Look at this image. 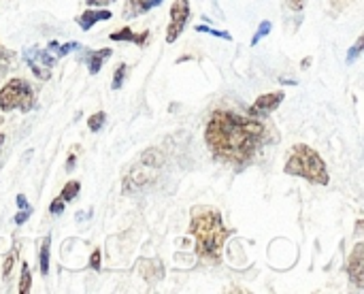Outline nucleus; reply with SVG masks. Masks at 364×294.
I'll return each instance as SVG.
<instances>
[{"mask_svg":"<svg viewBox=\"0 0 364 294\" xmlns=\"http://www.w3.org/2000/svg\"><path fill=\"white\" fill-rule=\"evenodd\" d=\"M134 39H136V35L130 31V28H122V31L111 35V41H130V43H134Z\"/></svg>","mask_w":364,"mask_h":294,"instance_id":"21","label":"nucleus"},{"mask_svg":"<svg viewBox=\"0 0 364 294\" xmlns=\"http://www.w3.org/2000/svg\"><path fill=\"white\" fill-rule=\"evenodd\" d=\"M286 173L294 175V178H302L311 184L326 186L330 182V175L326 171V164L322 156L313 150V147L298 143L292 147V154L286 160Z\"/></svg>","mask_w":364,"mask_h":294,"instance_id":"3","label":"nucleus"},{"mask_svg":"<svg viewBox=\"0 0 364 294\" xmlns=\"http://www.w3.org/2000/svg\"><path fill=\"white\" fill-rule=\"evenodd\" d=\"M194 31H196V33H203V35H211V37H217V39H224V41H233V37H230L228 33L215 31V28H209V26H196Z\"/></svg>","mask_w":364,"mask_h":294,"instance_id":"17","label":"nucleus"},{"mask_svg":"<svg viewBox=\"0 0 364 294\" xmlns=\"http://www.w3.org/2000/svg\"><path fill=\"white\" fill-rule=\"evenodd\" d=\"M271 28H273V24H271L269 19H264V21L258 26V31H256L254 39H251V47H254V45H258V43H260V39H264V37L271 33Z\"/></svg>","mask_w":364,"mask_h":294,"instance_id":"19","label":"nucleus"},{"mask_svg":"<svg viewBox=\"0 0 364 294\" xmlns=\"http://www.w3.org/2000/svg\"><path fill=\"white\" fill-rule=\"evenodd\" d=\"M33 288V275H30V267L24 262L21 264V277H19V292L21 294H28Z\"/></svg>","mask_w":364,"mask_h":294,"instance_id":"14","label":"nucleus"},{"mask_svg":"<svg viewBox=\"0 0 364 294\" xmlns=\"http://www.w3.org/2000/svg\"><path fill=\"white\" fill-rule=\"evenodd\" d=\"M64 205H66V202L58 196V198H55V200L49 205V214H51V216H60V214L64 211Z\"/></svg>","mask_w":364,"mask_h":294,"instance_id":"22","label":"nucleus"},{"mask_svg":"<svg viewBox=\"0 0 364 294\" xmlns=\"http://www.w3.org/2000/svg\"><path fill=\"white\" fill-rule=\"evenodd\" d=\"M205 141L217 160L245 164L269 141V128L251 115L215 111L207 122Z\"/></svg>","mask_w":364,"mask_h":294,"instance_id":"1","label":"nucleus"},{"mask_svg":"<svg viewBox=\"0 0 364 294\" xmlns=\"http://www.w3.org/2000/svg\"><path fill=\"white\" fill-rule=\"evenodd\" d=\"M3 141H5V135H0V145H3Z\"/></svg>","mask_w":364,"mask_h":294,"instance_id":"32","label":"nucleus"},{"mask_svg":"<svg viewBox=\"0 0 364 294\" xmlns=\"http://www.w3.org/2000/svg\"><path fill=\"white\" fill-rule=\"evenodd\" d=\"M347 275L356 288H364V243H358L347 258Z\"/></svg>","mask_w":364,"mask_h":294,"instance_id":"7","label":"nucleus"},{"mask_svg":"<svg viewBox=\"0 0 364 294\" xmlns=\"http://www.w3.org/2000/svg\"><path fill=\"white\" fill-rule=\"evenodd\" d=\"M75 162H77V158H75V156L71 154V156H69V160H66V171H69V173L73 171V166H75Z\"/></svg>","mask_w":364,"mask_h":294,"instance_id":"31","label":"nucleus"},{"mask_svg":"<svg viewBox=\"0 0 364 294\" xmlns=\"http://www.w3.org/2000/svg\"><path fill=\"white\" fill-rule=\"evenodd\" d=\"M286 5H288L292 11L300 13V11L304 9V5H307V0H286Z\"/></svg>","mask_w":364,"mask_h":294,"instance_id":"24","label":"nucleus"},{"mask_svg":"<svg viewBox=\"0 0 364 294\" xmlns=\"http://www.w3.org/2000/svg\"><path fill=\"white\" fill-rule=\"evenodd\" d=\"M111 53H113V49H111V47H104V49L92 51V53L88 55V71H90V75H98V73H100L102 62L107 60V58H109Z\"/></svg>","mask_w":364,"mask_h":294,"instance_id":"11","label":"nucleus"},{"mask_svg":"<svg viewBox=\"0 0 364 294\" xmlns=\"http://www.w3.org/2000/svg\"><path fill=\"white\" fill-rule=\"evenodd\" d=\"M362 47H364V37H358V41L354 43V47L347 51V58H345V62H347V64H354V62L358 60V55H360Z\"/></svg>","mask_w":364,"mask_h":294,"instance_id":"20","label":"nucleus"},{"mask_svg":"<svg viewBox=\"0 0 364 294\" xmlns=\"http://www.w3.org/2000/svg\"><path fill=\"white\" fill-rule=\"evenodd\" d=\"M104 122H107V113H104V111H98V113H94V115L90 117V120H88V126H90L92 132H100L102 126H104Z\"/></svg>","mask_w":364,"mask_h":294,"instance_id":"16","label":"nucleus"},{"mask_svg":"<svg viewBox=\"0 0 364 294\" xmlns=\"http://www.w3.org/2000/svg\"><path fill=\"white\" fill-rule=\"evenodd\" d=\"M79 47H81V43H77V41H71L66 45H60V43L51 41L49 43V53H53V58H64V55H69L71 51H75Z\"/></svg>","mask_w":364,"mask_h":294,"instance_id":"12","label":"nucleus"},{"mask_svg":"<svg viewBox=\"0 0 364 294\" xmlns=\"http://www.w3.org/2000/svg\"><path fill=\"white\" fill-rule=\"evenodd\" d=\"M49 248H51V237L47 234V237L43 239V245L39 250V269L43 275L49 273Z\"/></svg>","mask_w":364,"mask_h":294,"instance_id":"13","label":"nucleus"},{"mask_svg":"<svg viewBox=\"0 0 364 294\" xmlns=\"http://www.w3.org/2000/svg\"><path fill=\"white\" fill-rule=\"evenodd\" d=\"M126 75H128V67L120 64L113 73V83H111V87H113V90H120V87L124 85V81H126Z\"/></svg>","mask_w":364,"mask_h":294,"instance_id":"18","label":"nucleus"},{"mask_svg":"<svg viewBox=\"0 0 364 294\" xmlns=\"http://www.w3.org/2000/svg\"><path fill=\"white\" fill-rule=\"evenodd\" d=\"M9 58H11V51H7L3 45H0V60H9Z\"/></svg>","mask_w":364,"mask_h":294,"instance_id":"30","label":"nucleus"},{"mask_svg":"<svg viewBox=\"0 0 364 294\" xmlns=\"http://www.w3.org/2000/svg\"><path fill=\"white\" fill-rule=\"evenodd\" d=\"M17 207H19V209H30V205H28V200H26L24 194L17 196Z\"/></svg>","mask_w":364,"mask_h":294,"instance_id":"29","label":"nucleus"},{"mask_svg":"<svg viewBox=\"0 0 364 294\" xmlns=\"http://www.w3.org/2000/svg\"><path fill=\"white\" fill-rule=\"evenodd\" d=\"M37 98H35V90L33 85L24 81V79H11L7 81L3 87H0V111H30L35 107Z\"/></svg>","mask_w":364,"mask_h":294,"instance_id":"4","label":"nucleus"},{"mask_svg":"<svg viewBox=\"0 0 364 294\" xmlns=\"http://www.w3.org/2000/svg\"><path fill=\"white\" fill-rule=\"evenodd\" d=\"M86 3L92 5V7H107L111 3H116V0H86Z\"/></svg>","mask_w":364,"mask_h":294,"instance_id":"25","label":"nucleus"},{"mask_svg":"<svg viewBox=\"0 0 364 294\" xmlns=\"http://www.w3.org/2000/svg\"><path fill=\"white\" fill-rule=\"evenodd\" d=\"M190 234L196 241V254L207 262H219L221 248L228 239L221 214L213 207H194L190 220Z\"/></svg>","mask_w":364,"mask_h":294,"instance_id":"2","label":"nucleus"},{"mask_svg":"<svg viewBox=\"0 0 364 294\" xmlns=\"http://www.w3.org/2000/svg\"><path fill=\"white\" fill-rule=\"evenodd\" d=\"M147 39H149V33H143V35H136L134 43H136L138 47H143V45L147 43Z\"/></svg>","mask_w":364,"mask_h":294,"instance_id":"28","label":"nucleus"},{"mask_svg":"<svg viewBox=\"0 0 364 294\" xmlns=\"http://www.w3.org/2000/svg\"><path fill=\"white\" fill-rule=\"evenodd\" d=\"M188 19H190V0H173L169 28H166V43H175L181 37Z\"/></svg>","mask_w":364,"mask_h":294,"instance_id":"6","label":"nucleus"},{"mask_svg":"<svg viewBox=\"0 0 364 294\" xmlns=\"http://www.w3.org/2000/svg\"><path fill=\"white\" fill-rule=\"evenodd\" d=\"M24 60L28 62V67L33 69L35 77L41 81H47L51 77V67L55 64V58L41 47H30L24 51Z\"/></svg>","mask_w":364,"mask_h":294,"instance_id":"5","label":"nucleus"},{"mask_svg":"<svg viewBox=\"0 0 364 294\" xmlns=\"http://www.w3.org/2000/svg\"><path fill=\"white\" fill-rule=\"evenodd\" d=\"M11 267H13V256H9V260H5V267H3V275H5V279L11 275Z\"/></svg>","mask_w":364,"mask_h":294,"instance_id":"27","label":"nucleus"},{"mask_svg":"<svg viewBox=\"0 0 364 294\" xmlns=\"http://www.w3.org/2000/svg\"><path fill=\"white\" fill-rule=\"evenodd\" d=\"M90 269L100 271V250H94V252H92V256H90Z\"/></svg>","mask_w":364,"mask_h":294,"instance_id":"23","label":"nucleus"},{"mask_svg":"<svg viewBox=\"0 0 364 294\" xmlns=\"http://www.w3.org/2000/svg\"><path fill=\"white\" fill-rule=\"evenodd\" d=\"M33 214V209H26V211H19L17 216H15V224H24L26 220H28V216Z\"/></svg>","mask_w":364,"mask_h":294,"instance_id":"26","label":"nucleus"},{"mask_svg":"<svg viewBox=\"0 0 364 294\" xmlns=\"http://www.w3.org/2000/svg\"><path fill=\"white\" fill-rule=\"evenodd\" d=\"M284 98H286V94L284 92H271V94H262V96H258L256 98V103L249 107V115L251 117H260V115H269V113H273L279 105L284 103Z\"/></svg>","mask_w":364,"mask_h":294,"instance_id":"8","label":"nucleus"},{"mask_svg":"<svg viewBox=\"0 0 364 294\" xmlns=\"http://www.w3.org/2000/svg\"><path fill=\"white\" fill-rule=\"evenodd\" d=\"M111 17H113V13L107 11V9H88L77 17V24H79L81 31H92L98 21H104Z\"/></svg>","mask_w":364,"mask_h":294,"instance_id":"9","label":"nucleus"},{"mask_svg":"<svg viewBox=\"0 0 364 294\" xmlns=\"http://www.w3.org/2000/svg\"><path fill=\"white\" fill-rule=\"evenodd\" d=\"M79 192H81V184H79V182H69V184L64 186L60 198H62L64 202H71V200H75V198L79 196Z\"/></svg>","mask_w":364,"mask_h":294,"instance_id":"15","label":"nucleus"},{"mask_svg":"<svg viewBox=\"0 0 364 294\" xmlns=\"http://www.w3.org/2000/svg\"><path fill=\"white\" fill-rule=\"evenodd\" d=\"M162 5V0H128V5L124 9V17H136V15H143L156 7Z\"/></svg>","mask_w":364,"mask_h":294,"instance_id":"10","label":"nucleus"}]
</instances>
